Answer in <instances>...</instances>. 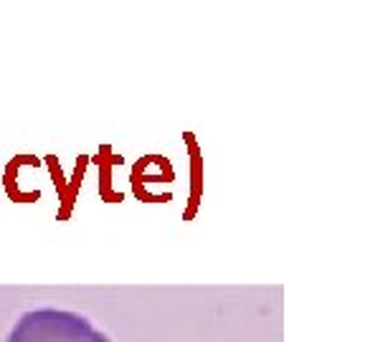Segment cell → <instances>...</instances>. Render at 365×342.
I'll list each match as a JSON object with an SVG mask.
<instances>
[{
  "mask_svg": "<svg viewBox=\"0 0 365 342\" xmlns=\"http://www.w3.org/2000/svg\"><path fill=\"white\" fill-rule=\"evenodd\" d=\"M6 342H109L89 317L58 307H38L13 322Z\"/></svg>",
  "mask_w": 365,
  "mask_h": 342,
  "instance_id": "obj_1",
  "label": "cell"
}]
</instances>
